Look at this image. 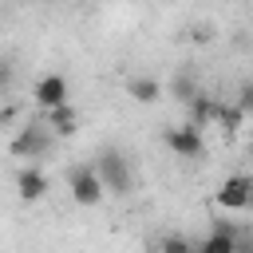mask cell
<instances>
[{
	"mask_svg": "<svg viewBox=\"0 0 253 253\" xmlns=\"http://www.w3.org/2000/svg\"><path fill=\"white\" fill-rule=\"evenodd\" d=\"M166 146H170L178 158H202V154H206V146H202V130H198L194 123L166 130Z\"/></svg>",
	"mask_w": 253,
	"mask_h": 253,
	"instance_id": "4",
	"label": "cell"
},
{
	"mask_svg": "<svg viewBox=\"0 0 253 253\" xmlns=\"http://www.w3.org/2000/svg\"><path fill=\"white\" fill-rule=\"evenodd\" d=\"M249 154H253V146H249Z\"/></svg>",
	"mask_w": 253,
	"mask_h": 253,
	"instance_id": "15",
	"label": "cell"
},
{
	"mask_svg": "<svg viewBox=\"0 0 253 253\" xmlns=\"http://www.w3.org/2000/svg\"><path fill=\"white\" fill-rule=\"evenodd\" d=\"M237 103H241V111H253V87H249V83L241 87V99H237Z\"/></svg>",
	"mask_w": 253,
	"mask_h": 253,
	"instance_id": "13",
	"label": "cell"
},
{
	"mask_svg": "<svg viewBox=\"0 0 253 253\" xmlns=\"http://www.w3.org/2000/svg\"><path fill=\"white\" fill-rule=\"evenodd\" d=\"M249 194H253V178L233 174L217 186V206L221 210H249Z\"/></svg>",
	"mask_w": 253,
	"mask_h": 253,
	"instance_id": "5",
	"label": "cell"
},
{
	"mask_svg": "<svg viewBox=\"0 0 253 253\" xmlns=\"http://www.w3.org/2000/svg\"><path fill=\"white\" fill-rule=\"evenodd\" d=\"M67 190H71V198L79 202V206H99V198H103V178H99V170H95V162L91 166H71V174H67Z\"/></svg>",
	"mask_w": 253,
	"mask_h": 253,
	"instance_id": "2",
	"label": "cell"
},
{
	"mask_svg": "<svg viewBox=\"0 0 253 253\" xmlns=\"http://www.w3.org/2000/svg\"><path fill=\"white\" fill-rule=\"evenodd\" d=\"M47 146H51V134H47L40 123L24 126V130L12 138V154H16V158H40V154H47Z\"/></svg>",
	"mask_w": 253,
	"mask_h": 253,
	"instance_id": "3",
	"label": "cell"
},
{
	"mask_svg": "<svg viewBox=\"0 0 253 253\" xmlns=\"http://www.w3.org/2000/svg\"><path fill=\"white\" fill-rule=\"evenodd\" d=\"M95 170H99V178H103V186H107L111 194H119V198L130 194V166H126V154H123V150H115V146L99 150Z\"/></svg>",
	"mask_w": 253,
	"mask_h": 253,
	"instance_id": "1",
	"label": "cell"
},
{
	"mask_svg": "<svg viewBox=\"0 0 253 253\" xmlns=\"http://www.w3.org/2000/svg\"><path fill=\"white\" fill-rule=\"evenodd\" d=\"M198 249H202V253H233V249H237V229H233L229 221H213V233L202 237Z\"/></svg>",
	"mask_w": 253,
	"mask_h": 253,
	"instance_id": "8",
	"label": "cell"
},
{
	"mask_svg": "<svg viewBox=\"0 0 253 253\" xmlns=\"http://www.w3.org/2000/svg\"><path fill=\"white\" fill-rule=\"evenodd\" d=\"M16 194H20L24 202H40V198L47 194V178H43V170L24 166V170L16 174Z\"/></svg>",
	"mask_w": 253,
	"mask_h": 253,
	"instance_id": "7",
	"label": "cell"
},
{
	"mask_svg": "<svg viewBox=\"0 0 253 253\" xmlns=\"http://www.w3.org/2000/svg\"><path fill=\"white\" fill-rule=\"evenodd\" d=\"M47 126H51L55 134H75V111H71L67 103L47 107Z\"/></svg>",
	"mask_w": 253,
	"mask_h": 253,
	"instance_id": "10",
	"label": "cell"
},
{
	"mask_svg": "<svg viewBox=\"0 0 253 253\" xmlns=\"http://www.w3.org/2000/svg\"><path fill=\"white\" fill-rule=\"evenodd\" d=\"M126 95H130L134 103H158L162 87H158V79H150V75H134V79H126Z\"/></svg>",
	"mask_w": 253,
	"mask_h": 253,
	"instance_id": "9",
	"label": "cell"
},
{
	"mask_svg": "<svg viewBox=\"0 0 253 253\" xmlns=\"http://www.w3.org/2000/svg\"><path fill=\"white\" fill-rule=\"evenodd\" d=\"M249 210H253V194H249Z\"/></svg>",
	"mask_w": 253,
	"mask_h": 253,
	"instance_id": "14",
	"label": "cell"
},
{
	"mask_svg": "<svg viewBox=\"0 0 253 253\" xmlns=\"http://www.w3.org/2000/svg\"><path fill=\"white\" fill-rule=\"evenodd\" d=\"M12 75H16V71H12V63H8V59H0V91H4V87H12Z\"/></svg>",
	"mask_w": 253,
	"mask_h": 253,
	"instance_id": "12",
	"label": "cell"
},
{
	"mask_svg": "<svg viewBox=\"0 0 253 253\" xmlns=\"http://www.w3.org/2000/svg\"><path fill=\"white\" fill-rule=\"evenodd\" d=\"M158 249H170V253H190V241H186V237H158Z\"/></svg>",
	"mask_w": 253,
	"mask_h": 253,
	"instance_id": "11",
	"label": "cell"
},
{
	"mask_svg": "<svg viewBox=\"0 0 253 253\" xmlns=\"http://www.w3.org/2000/svg\"><path fill=\"white\" fill-rule=\"evenodd\" d=\"M67 95H71V87H67V79L59 75V71H51V75H43L40 83H36V91H32V99L47 111V107H59V103H67Z\"/></svg>",
	"mask_w": 253,
	"mask_h": 253,
	"instance_id": "6",
	"label": "cell"
}]
</instances>
